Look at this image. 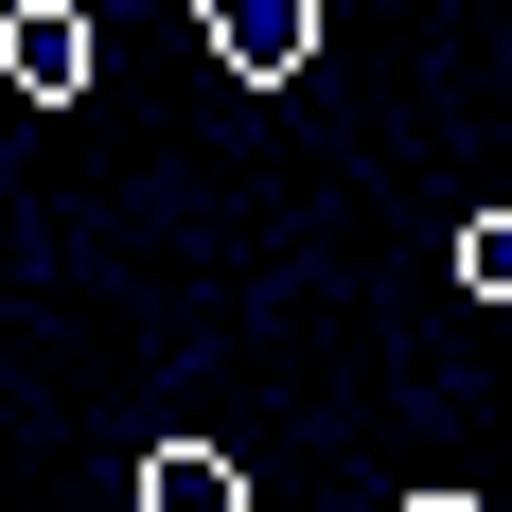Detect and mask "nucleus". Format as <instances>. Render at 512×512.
Returning <instances> with one entry per match:
<instances>
[{
  "mask_svg": "<svg viewBox=\"0 0 512 512\" xmlns=\"http://www.w3.org/2000/svg\"><path fill=\"white\" fill-rule=\"evenodd\" d=\"M212 53L248 71V89H301V53H318V0H195Z\"/></svg>",
  "mask_w": 512,
  "mask_h": 512,
  "instance_id": "f257e3e1",
  "label": "nucleus"
},
{
  "mask_svg": "<svg viewBox=\"0 0 512 512\" xmlns=\"http://www.w3.org/2000/svg\"><path fill=\"white\" fill-rule=\"evenodd\" d=\"M0 71H18L36 106H71L89 89V18H71V0H0Z\"/></svg>",
  "mask_w": 512,
  "mask_h": 512,
  "instance_id": "f03ea898",
  "label": "nucleus"
},
{
  "mask_svg": "<svg viewBox=\"0 0 512 512\" xmlns=\"http://www.w3.org/2000/svg\"><path fill=\"white\" fill-rule=\"evenodd\" d=\"M142 512H248V460H212V442H159V460H142Z\"/></svg>",
  "mask_w": 512,
  "mask_h": 512,
  "instance_id": "7ed1b4c3",
  "label": "nucleus"
},
{
  "mask_svg": "<svg viewBox=\"0 0 512 512\" xmlns=\"http://www.w3.org/2000/svg\"><path fill=\"white\" fill-rule=\"evenodd\" d=\"M407 512H477V495H407Z\"/></svg>",
  "mask_w": 512,
  "mask_h": 512,
  "instance_id": "20e7f679",
  "label": "nucleus"
}]
</instances>
